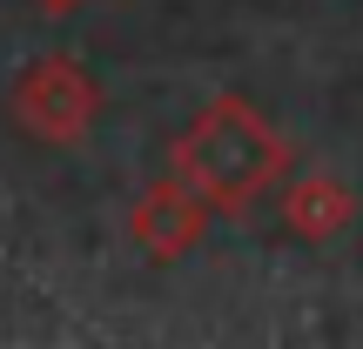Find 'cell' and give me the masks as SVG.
<instances>
[{"instance_id": "7a4b0ae2", "label": "cell", "mask_w": 363, "mask_h": 349, "mask_svg": "<svg viewBox=\"0 0 363 349\" xmlns=\"http://www.w3.org/2000/svg\"><path fill=\"white\" fill-rule=\"evenodd\" d=\"M7 115L27 128L40 148H74L101 121V81L74 61V54H34L21 74L7 81Z\"/></svg>"}, {"instance_id": "277c9868", "label": "cell", "mask_w": 363, "mask_h": 349, "mask_svg": "<svg viewBox=\"0 0 363 349\" xmlns=\"http://www.w3.org/2000/svg\"><path fill=\"white\" fill-rule=\"evenodd\" d=\"M357 222V195H350V181H337V175H296L289 181L283 175V229L296 235V242H337L343 229Z\"/></svg>"}, {"instance_id": "6da1fadb", "label": "cell", "mask_w": 363, "mask_h": 349, "mask_svg": "<svg viewBox=\"0 0 363 349\" xmlns=\"http://www.w3.org/2000/svg\"><path fill=\"white\" fill-rule=\"evenodd\" d=\"M169 175H182L216 215H242L256 195L283 188L289 175V142L276 135V121L262 108H249L242 94H216L169 148Z\"/></svg>"}, {"instance_id": "3957f363", "label": "cell", "mask_w": 363, "mask_h": 349, "mask_svg": "<svg viewBox=\"0 0 363 349\" xmlns=\"http://www.w3.org/2000/svg\"><path fill=\"white\" fill-rule=\"evenodd\" d=\"M208 215H216V208H208L182 175H162V181H148V188L135 195L128 235H135V248H142L148 262H182L208 235Z\"/></svg>"}, {"instance_id": "5b68a950", "label": "cell", "mask_w": 363, "mask_h": 349, "mask_svg": "<svg viewBox=\"0 0 363 349\" xmlns=\"http://www.w3.org/2000/svg\"><path fill=\"white\" fill-rule=\"evenodd\" d=\"M34 7H40V13H54V21H61V13H81V7H88V0H34Z\"/></svg>"}]
</instances>
